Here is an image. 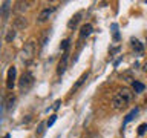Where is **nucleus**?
<instances>
[{
	"label": "nucleus",
	"instance_id": "nucleus-20",
	"mask_svg": "<svg viewBox=\"0 0 147 138\" xmlns=\"http://www.w3.org/2000/svg\"><path fill=\"white\" fill-rule=\"evenodd\" d=\"M55 121H57V115H51V118L48 120V121H46V123H48V127H51Z\"/></svg>",
	"mask_w": 147,
	"mask_h": 138
},
{
	"label": "nucleus",
	"instance_id": "nucleus-11",
	"mask_svg": "<svg viewBox=\"0 0 147 138\" xmlns=\"http://www.w3.org/2000/svg\"><path fill=\"white\" fill-rule=\"evenodd\" d=\"M130 45H132L133 51H136L138 54H142V52H144V46H142V43H141L140 40H136V39H132V40H130Z\"/></svg>",
	"mask_w": 147,
	"mask_h": 138
},
{
	"label": "nucleus",
	"instance_id": "nucleus-19",
	"mask_svg": "<svg viewBox=\"0 0 147 138\" xmlns=\"http://www.w3.org/2000/svg\"><path fill=\"white\" fill-rule=\"evenodd\" d=\"M112 32H113V39H115V40H119V34H118V25H117V23H113V25H112Z\"/></svg>",
	"mask_w": 147,
	"mask_h": 138
},
{
	"label": "nucleus",
	"instance_id": "nucleus-14",
	"mask_svg": "<svg viewBox=\"0 0 147 138\" xmlns=\"http://www.w3.org/2000/svg\"><path fill=\"white\" fill-rule=\"evenodd\" d=\"M48 126V123L46 121H41V123H38V126H37V131H35V135L37 137H43V133H45V127Z\"/></svg>",
	"mask_w": 147,
	"mask_h": 138
},
{
	"label": "nucleus",
	"instance_id": "nucleus-23",
	"mask_svg": "<svg viewBox=\"0 0 147 138\" xmlns=\"http://www.w3.org/2000/svg\"><path fill=\"white\" fill-rule=\"evenodd\" d=\"M142 69H144V71H146V72H147V62H146V63H144V66H142Z\"/></svg>",
	"mask_w": 147,
	"mask_h": 138
},
{
	"label": "nucleus",
	"instance_id": "nucleus-10",
	"mask_svg": "<svg viewBox=\"0 0 147 138\" xmlns=\"http://www.w3.org/2000/svg\"><path fill=\"white\" fill-rule=\"evenodd\" d=\"M81 16H83V12H77L75 16H72V18L67 22V28H69V29L77 28V25H78V23H80V20H81Z\"/></svg>",
	"mask_w": 147,
	"mask_h": 138
},
{
	"label": "nucleus",
	"instance_id": "nucleus-13",
	"mask_svg": "<svg viewBox=\"0 0 147 138\" xmlns=\"http://www.w3.org/2000/svg\"><path fill=\"white\" fill-rule=\"evenodd\" d=\"M132 87H133V91H135L136 94H141V92H144V89H146V86L142 85L141 81H133L132 83Z\"/></svg>",
	"mask_w": 147,
	"mask_h": 138
},
{
	"label": "nucleus",
	"instance_id": "nucleus-2",
	"mask_svg": "<svg viewBox=\"0 0 147 138\" xmlns=\"http://www.w3.org/2000/svg\"><path fill=\"white\" fill-rule=\"evenodd\" d=\"M34 54H35V43L34 41H28L25 45V48L22 51V60L23 63H29L32 58H34Z\"/></svg>",
	"mask_w": 147,
	"mask_h": 138
},
{
	"label": "nucleus",
	"instance_id": "nucleus-18",
	"mask_svg": "<svg viewBox=\"0 0 147 138\" xmlns=\"http://www.w3.org/2000/svg\"><path fill=\"white\" fill-rule=\"evenodd\" d=\"M69 43H71V40H69V39L63 40V41H61V45H60V49L66 52V51H67V48H69Z\"/></svg>",
	"mask_w": 147,
	"mask_h": 138
},
{
	"label": "nucleus",
	"instance_id": "nucleus-7",
	"mask_svg": "<svg viewBox=\"0 0 147 138\" xmlns=\"http://www.w3.org/2000/svg\"><path fill=\"white\" fill-rule=\"evenodd\" d=\"M87 78H89V72H84V74H83V75L80 77V78H78V80L75 81V85H74L72 86V89H71V92H72V94H75V92L78 91V89H80V87L83 86V85H84V81L87 80Z\"/></svg>",
	"mask_w": 147,
	"mask_h": 138
},
{
	"label": "nucleus",
	"instance_id": "nucleus-21",
	"mask_svg": "<svg viewBox=\"0 0 147 138\" xmlns=\"http://www.w3.org/2000/svg\"><path fill=\"white\" fill-rule=\"evenodd\" d=\"M146 129H147V124H141L140 127H138V135H144V132H146Z\"/></svg>",
	"mask_w": 147,
	"mask_h": 138
},
{
	"label": "nucleus",
	"instance_id": "nucleus-12",
	"mask_svg": "<svg viewBox=\"0 0 147 138\" xmlns=\"http://www.w3.org/2000/svg\"><path fill=\"white\" fill-rule=\"evenodd\" d=\"M138 112H140V109H138V108H135V109H132L130 112L127 114V117L124 118V121H123V124H127L129 121H132V120L135 118V115H138Z\"/></svg>",
	"mask_w": 147,
	"mask_h": 138
},
{
	"label": "nucleus",
	"instance_id": "nucleus-22",
	"mask_svg": "<svg viewBox=\"0 0 147 138\" xmlns=\"http://www.w3.org/2000/svg\"><path fill=\"white\" fill-rule=\"evenodd\" d=\"M14 103H16V98L11 95L9 97V100H8V109H11V108H14Z\"/></svg>",
	"mask_w": 147,
	"mask_h": 138
},
{
	"label": "nucleus",
	"instance_id": "nucleus-17",
	"mask_svg": "<svg viewBox=\"0 0 147 138\" xmlns=\"http://www.w3.org/2000/svg\"><path fill=\"white\" fill-rule=\"evenodd\" d=\"M14 39H16V29H9L8 34H6V37H5V40L9 43V41H12Z\"/></svg>",
	"mask_w": 147,
	"mask_h": 138
},
{
	"label": "nucleus",
	"instance_id": "nucleus-6",
	"mask_svg": "<svg viewBox=\"0 0 147 138\" xmlns=\"http://www.w3.org/2000/svg\"><path fill=\"white\" fill-rule=\"evenodd\" d=\"M54 11H55V8H45L43 11L38 14V17H37V23H45V22H48L49 18H51V16L54 14Z\"/></svg>",
	"mask_w": 147,
	"mask_h": 138
},
{
	"label": "nucleus",
	"instance_id": "nucleus-1",
	"mask_svg": "<svg viewBox=\"0 0 147 138\" xmlns=\"http://www.w3.org/2000/svg\"><path fill=\"white\" fill-rule=\"evenodd\" d=\"M132 100H133V92L124 87V89H119L117 94L113 95L112 106L115 109H123V108H126L127 104H130Z\"/></svg>",
	"mask_w": 147,
	"mask_h": 138
},
{
	"label": "nucleus",
	"instance_id": "nucleus-15",
	"mask_svg": "<svg viewBox=\"0 0 147 138\" xmlns=\"http://www.w3.org/2000/svg\"><path fill=\"white\" fill-rule=\"evenodd\" d=\"M28 5L29 3H25V2H17L16 3V11L17 12H25L28 9Z\"/></svg>",
	"mask_w": 147,
	"mask_h": 138
},
{
	"label": "nucleus",
	"instance_id": "nucleus-5",
	"mask_svg": "<svg viewBox=\"0 0 147 138\" xmlns=\"http://www.w3.org/2000/svg\"><path fill=\"white\" fill-rule=\"evenodd\" d=\"M16 75H17V69L16 66H11L8 71V77H6V87L9 91L14 89V85H16Z\"/></svg>",
	"mask_w": 147,
	"mask_h": 138
},
{
	"label": "nucleus",
	"instance_id": "nucleus-8",
	"mask_svg": "<svg viewBox=\"0 0 147 138\" xmlns=\"http://www.w3.org/2000/svg\"><path fill=\"white\" fill-rule=\"evenodd\" d=\"M92 31H94V28H92L90 23H86V25H83L81 29H80V40L87 39V37L92 34Z\"/></svg>",
	"mask_w": 147,
	"mask_h": 138
},
{
	"label": "nucleus",
	"instance_id": "nucleus-9",
	"mask_svg": "<svg viewBox=\"0 0 147 138\" xmlns=\"http://www.w3.org/2000/svg\"><path fill=\"white\" fill-rule=\"evenodd\" d=\"M67 58H69V54H67V52H64V54H63V57H61V60H60V63H58V69H57L58 75H63L64 71H66V66H67Z\"/></svg>",
	"mask_w": 147,
	"mask_h": 138
},
{
	"label": "nucleus",
	"instance_id": "nucleus-4",
	"mask_svg": "<svg viewBox=\"0 0 147 138\" xmlns=\"http://www.w3.org/2000/svg\"><path fill=\"white\" fill-rule=\"evenodd\" d=\"M11 5H12V3L8 2V0L2 2V6H0V16H2L3 23H6V22L9 20V12H11V9H12Z\"/></svg>",
	"mask_w": 147,
	"mask_h": 138
},
{
	"label": "nucleus",
	"instance_id": "nucleus-16",
	"mask_svg": "<svg viewBox=\"0 0 147 138\" xmlns=\"http://www.w3.org/2000/svg\"><path fill=\"white\" fill-rule=\"evenodd\" d=\"M26 25H28L26 18H23V17H18V18H16V28H25Z\"/></svg>",
	"mask_w": 147,
	"mask_h": 138
},
{
	"label": "nucleus",
	"instance_id": "nucleus-24",
	"mask_svg": "<svg viewBox=\"0 0 147 138\" xmlns=\"http://www.w3.org/2000/svg\"><path fill=\"white\" fill-rule=\"evenodd\" d=\"M5 138H11V135H5Z\"/></svg>",
	"mask_w": 147,
	"mask_h": 138
},
{
	"label": "nucleus",
	"instance_id": "nucleus-3",
	"mask_svg": "<svg viewBox=\"0 0 147 138\" xmlns=\"http://www.w3.org/2000/svg\"><path fill=\"white\" fill-rule=\"evenodd\" d=\"M32 85H34V75H32L31 72H25V74L22 75L20 81H18V86H20V89L25 92V91L29 89Z\"/></svg>",
	"mask_w": 147,
	"mask_h": 138
}]
</instances>
